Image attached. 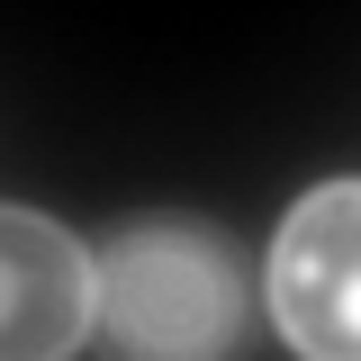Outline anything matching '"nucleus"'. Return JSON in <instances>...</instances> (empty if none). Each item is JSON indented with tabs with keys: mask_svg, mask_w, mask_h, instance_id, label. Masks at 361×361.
<instances>
[{
	"mask_svg": "<svg viewBox=\"0 0 361 361\" xmlns=\"http://www.w3.org/2000/svg\"><path fill=\"white\" fill-rule=\"evenodd\" d=\"M99 325L127 361H235L253 271L208 217H135L99 253Z\"/></svg>",
	"mask_w": 361,
	"mask_h": 361,
	"instance_id": "obj_1",
	"label": "nucleus"
},
{
	"mask_svg": "<svg viewBox=\"0 0 361 361\" xmlns=\"http://www.w3.org/2000/svg\"><path fill=\"white\" fill-rule=\"evenodd\" d=\"M262 298L298 361H361V180H325L280 217Z\"/></svg>",
	"mask_w": 361,
	"mask_h": 361,
	"instance_id": "obj_2",
	"label": "nucleus"
},
{
	"mask_svg": "<svg viewBox=\"0 0 361 361\" xmlns=\"http://www.w3.org/2000/svg\"><path fill=\"white\" fill-rule=\"evenodd\" d=\"M99 325V253L63 217L0 199V361H73Z\"/></svg>",
	"mask_w": 361,
	"mask_h": 361,
	"instance_id": "obj_3",
	"label": "nucleus"
}]
</instances>
